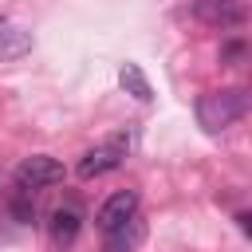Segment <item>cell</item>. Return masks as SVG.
I'll list each match as a JSON object with an SVG mask.
<instances>
[{
    "instance_id": "9",
    "label": "cell",
    "mask_w": 252,
    "mask_h": 252,
    "mask_svg": "<svg viewBox=\"0 0 252 252\" xmlns=\"http://www.w3.org/2000/svg\"><path fill=\"white\" fill-rule=\"evenodd\" d=\"M118 83H122V91L134 94L138 102H150V98H154V87H150V79L142 75L138 63H122V67H118Z\"/></svg>"
},
{
    "instance_id": "3",
    "label": "cell",
    "mask_w": 252,
    "mask_h": 252,
    "mask_svg": "<svg viewBox=\"0 0 252 252\" xmlns=\"http://www.w3.org/2000/svg\"><path fill=\"white\" fill-rule=\"evenodd\" d=\"M63 173H67L63 161H55L51 154H32V158H24V161L16 165L12 181H16L20 193H39V189H47V185H59Z\"/></svg>"
},
{
    "instance_id": "7",
    "label": "cell",
    "mask_w": 252,
    "mask_h": 252,
    "mask_svg": "<svg viewBox=\"0 0 252 252\" xmlns=\"http://www.w3.org/2000/svg\"><path fill=\"white\" fill-rule=\"evenodd\" d=\"M32 51V32L12 20V16H0V59H24Z\"/></svg>"
},
{
    "instance_id": "5",
    "label": "cell",
    "mask_w": 252,
    "mask_h": 252,
    "mask_svg": "<svg viewBox=\"0 0 252 252\" xmlns=\"http://www.w3.org/2000/svg\"><path fill=\"white\" fill-rule=\"evenodd\" d=\"M134 213H138V193H134V189H118V193H110V197L98 205L94 224H98L102 232H110V228H118L122 220H130Z\"/></svg>"
},
{
    "instance_id": "4",
    "label": "cell",
    "mask_w": 252,
    "mask_h": 252,
    "mask_svg": "<svg viewBox=\"0 0 252 252\" xmlns=\"http://www.w3.org/2000/svg\"><path fill=\"white\" fill-rule=\"evenodd\" d=\"M193 16L201 24H209V28L228 32V28L244 24V4L240 0H193Z\"/></svg>"
},
{
    "instance_id": "10",
    "label": "cell",
    "mask_w": 252,
    "mask_h": 252,
    "mask_svg": "<svg viewBox=\"0 0 252 252\" xmlns=\"http://www.w3.org/2000/svg\"><path fill=\"white\" fill-rule=\"evenodd\" d=\"M220 59H224V63H236V59H244V43H240V39H232V43H224V51H220Z\"/></svg>"
},
{
    "instance_id": "1",
    "label": "cell",
    "mask_w": 252,
    "mask_h": 252,
    "mask_svg": "<svg viewBox=\"0 0 252 252\" xmlns=\"http://www.w3.org/2000/svg\"><path fill=\"white\" fill-rule=\"evenodd\" d=\"M248 114V91L240 87H224V91H205L197 98V122L209 130V134H220L228 130L232 122H240Z\"/></svg>"
},
{
    "instance_id": "2",
    "label": "cell",
    "mask_w": 252,
    "mask_h": 252,
    "mask_svg": "<svg viewBox=\"0 0 252 252\" xmlns=\"http://www.w3.org/2000/svg\"><path fill=\"white\" fill-rule=\"evenodd\" d=\"M126 150H130V138H126V134H110L106 142L91 146V150L79 158L75 173H79L83 181H94V177H102V173L118 169V165H122V158H126Z\"/></svg>"
},
{
    "instance_id": "6",
    "label": "cell",
    "mask_w": 252,
    "mask_h": 252,
    "mask_svg": "<svg viewBox=\"0 0 252 252\" xmlns=\"http://www.w3.org/2000/svg\"><path fill=\"white\" fill-rule=\"evenodd\" d=\"M142 240H146V220L134 213L130 220H122L118 228H110V232H106L102 252H138V248H142Z\"/></svg>"
},
{
    "instance_id": "8",
    "label": "cell",
    "mask_w": 252,
    "mask_h": 252,
    "mask_svg": "<svg viewBox=\"0 0 252 252\" xmlns=\"http://www.w3.org/2000/svg\"><path fill=\"white\" fill-rule=\"evenodd\" d=\"M47 228H51V240H55L59 248H67V244H75V236H79V228H83V213H79L75 205H59V209L51 213Z\"/></svg>"
}]
</instances>
